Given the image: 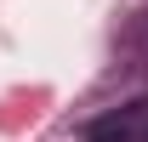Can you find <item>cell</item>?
I'll return each mask as SVG.
<instances>
[{
  "label": "cell",
  "mask_w": 148,
  "mask_h": 142,
  "mask_svg": "<svg viewBox=\"0 0 148 142\" xmlns=\"http://www.w3.org/2000/svg\"><path fill=\"white\" fill-rule=\"evenodd\" d=\"M86 142H148V97L120 102V108H108L103 119H91Z\"/></svg>",
  "instance_id": "cell-1"
}]
</instances>
